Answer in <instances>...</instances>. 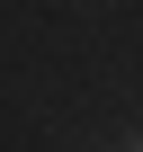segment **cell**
<instances>
[{
    "instance_id": "cell-1",
    "label": "cell",
    "mask_w": 143,
    "mask_h": 152,
    "mask_svg": "<svg viewBox=\"0 0 143 152\" xmlns=\"http://www.w3.org/2000/svg\"><path fill=\"white\" fill-rule=\"evenodd\" d=\"M134 152H143V134H134Z\"/></svg>"
}]
</instances>
